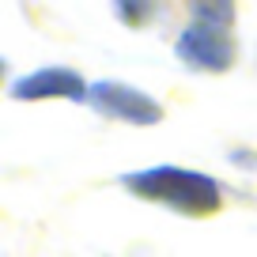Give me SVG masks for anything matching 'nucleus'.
<instances>
[{"mask_svg":"<svg viewBox=\"0 0 257 257\" xmlns=\"http://www.w3.org/2000/svg\"><path fill=\"white\" fill-rule=\"evenodd\" d=\"M133 197L152 204H167V208L182 212V216H208L223 204V189L216 178L201 174V170H185V167H148L133 170L121 178Z\"/></svg>","mask_w":257,"mask_h":257,"instance_id":"1","label":"nucleus"},{"mask_svg":"<svg viewBox=\"0 0 257 257\" xmlns=\"http://www.w3.org/2000/svg\"><path fill=\"white\" fill-rule=\"evenodd\" d=\"M193 16L197 19L182 31L174 53L197 72H227L238 53L231 34L234 8L231 4H201V8H193Z\"/></svg>","mask_w":257,"mask_h":257,"instance_id":"2","label":"nucleus"},{"mask_svg":"<svg viewBox=\"0 0 257 257\" xmlns=\"http://www.w3.org/2000/svg\"><path fill=\"white\" fill-rule=\"evenodd\" d=\"M87 106L102 117H117L128 125H155L163 121V106L159 98H152L148 91L128 87L121 80H95L87 87Z\"/></svg>","mask_w":257,"mask_h":257,"instance_id":"3","label":"nucleus"},{"mask_svg":"<svg viewBox=\"0 0 257 257\" xmlns=\"http://www.w3.org/2000/svg\"><path fill=\"white\" fill-rule=\"evenodd\" d=\"M87 87L76 68L68 64H42V68H31V72L16 76L8 83V95L16 102H49V98H64V102H87Z\"/></svg>","mask_w":257,"mask_h":257,"instance_id":"4","label":"nucleus"},{"mask_svg":"<svg viewBox=\"0 0 257 257\" xmlns=\"http://www.w3.org/2000/svg\"><path fill=\"white\" fill-rule=\"evenodd\" d=\"M8 80V61H4V57H0V83Z\"/></svg>","mask_w":257,"mask_h":257,"instance_id":"5","label":"nucleus"}]
</instances>
